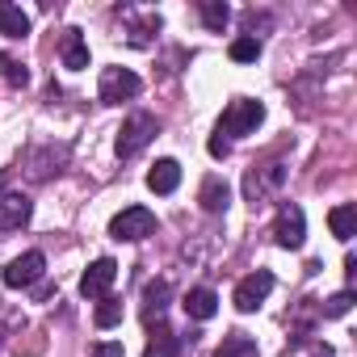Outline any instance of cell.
<instances>
[{
	"instance_id": "7",
	"label": "cell",
	"mask_w": 357,
	"mask_h": 357,
	"mask_svg": "<svg viewBox=\"0 0 357 357\" xmlns=\"http://www.w3.org/2000/svg\"><path fill=\"white\" fill-rule=\"evenodd\" d=\"M269 290H273V273L269 269H257V273H248L240 286H236V311H257L265 298H269Z\"/></svg>"
},
{
	"instance_id": "23",
	"label": "cell",
	"mask_w": 357,
	"mask_h": 357,
	"mask_svg": "<svg viewBox=\"0 0 357 357\" xmlns=\"http://www.w3.org/2000/svg\"><path fill=\"white\" fill-rule=\"evenodd\" d=\"M0 80H9V84H17V89H22V84L30 80V72H26L17 59H9L5 51H0Z\"/></svg>"
},
{
	"instance_id": "25",
	"label": "cell",
	"mask_w": 357,
	"mask_h": 357,
	"mask_svg": "<svg viewBox=\"0 0 357 357\" xmlns=\"http://www.w3.org/2000/svg\"><path fill=\"white\" fill-rule=\"evenodd\" d=\"M353 307V290H340V294H332V298H324V315L328 319H336V315H344Z\"/></svg>"
},
{
	"instance_id": "22",
	"label": "cell",
	"mask_w": 357,
	"mask_h": 357,
	"mask_svg": "<svg viewBox=\"0 0 357 357\" xmlns=\"http://www.w3.org/2000/svg\"><path fill=\"white\" fill-rule=\"evenodd\" d=\"M231 59H236V63H257V59H261V43H257L252 34L236 38V43H231Z\"/></svg>"
},
{
	"instance_id": "1",
	"label": "cell",
	"mask_w": 357,
	"mask_h": 357,
	"mask_svg": "<svg viewBox=\"0 0 357 357\" xmlns=\"http://www.w3.org/2000/svg\"><path fill=\"white\" fill-rule=\"evenodd\" d=\"M261 122H265V105H261V101H252V97H236V101L223 109V118H219V130H215V135H219V139H223V135H236V139H240V135H252Z\"/></svg>"
},
{
	"instance_id": "15",
	"label": "cell",
	"mask_w": 357,
	"mask_h": 357,
	"mask_svg": "<svg viewBox=\"0 0 357 357\" xmlns=\"http://www.w3.org/2000/svg\"><path fill=\"white\" fill-rule=\"evenodd\" d=\"M63 68H72V72H84L89 68V43L80 38V30H68L63 34Z\"/></svg>"
},
{
	"instance_id": "18",
	"label": "cell",
	"mask_w": 357,
	"mask_h": 357,
	"mask_svg": "<svg viewBox=\"0 0 357 357\" xmlns=\"http://www.w3.org/2000/svg\"><path fill=\"white\" fill-rule=\"evenodd\" d=\"M328 227H332V236H336V240H344V244H349V240H353V231H357V206H349V202H344V206H336V211L328 215Z\"/></svg>"
},
{
	"instance_id": "20",
	"label": "cell",
	"mask_w": 357,
	"mask_h": 357,
	"mask_svg": "<svg viewBox=\"0 0 357 357\" xmlns=\"http://www.w3.org/2000/svg\"><path fill=\"white\" fill-rule=\"evenodd\" d=\"M202 22H206V30L223 34V26L231 22V9L223 5V0H206V5H202Z\"/></svg>"
},
{
	"instance_id": "17",
	"label": "cell",
	"mask_w": 357,
	"mask_h": 357,
	"mask_svg": "<svg viewBox=\"0 0 357 357\" xmlns=\"http://www.w3.org/2000/svg\"><path fill=\"white\" fill-rule=\"evenodd\" d=\"M181 353V340H176V332L172 328H155V336L147 340V349H143V357H176Z\"/></svg>"
},
{
	"instance_id": "19",
	"label": "cell",
	"mask_w": 357,
	"mask_h": 357,
	"mask_svg": "<svg viewBox=\"0 0 357 357\" xmlns=\"http://www.w3.org/2000/svg\"><path fill=\"white\" fill-rule=\"evenodd\" d=\"M215 357H257V340L244 336V332H231V336H223Z\"/></svg>"
},
{
	"instance_id": "27",
	"label": "cell",
	"mask_w": 357,
	"mask_h": 357,
	"mask_svg": "<svg viewBox=\"0 0 357 357\" xmlns=\"http://www.w3.org/2000/svg\"><path fill=\"white\" fill-rule=\"evenodd\" d=\"M227 151H231V143H227V139H219V135H215V139H211V155H215V160H223V155H227Z\"/></svg>"
},
{
	"instance_id": "11",
	"label": "cell",
	"mask_w": 357,
	"mask_h": 357,
	"mask_svg": "<svg viewBox=\"0 0 357 357\" xmlns=\"http://www.w3.org/2000/svg\"><path fill=\"white\" fill-rule=\"evenodd\" d=\"M176 185H181V164L176 160H155L151 172H147V190L151 194H172Z\"/></svg>"
},
{
	"instance_id": "21",
	"label": "cell",
	"mask_w": 357,
	"mask_h": 357,
	"mask_svg": "<svg viewBox=\"0 0 357 357\" xmlns=\"http://www.w3.org/2000/svg\"><path fill=\"white\" fill-rule=\"evenodd\" d=\"M93 319H97V328H114V324H122V298H109V294H105V298L97 303V315H93Z\"/></svg>"
},
{
	"instance_id": "24",
	"label": "cell",
	"mask_w": 357,
	"mask_h": 357,
	"mask_svg": "<svg viewBox=\"0 0 357 357\" xmlns=\"http://www.w3.org/2000/svg\"><path fill=\"white\" fill-rule=\"evenodd\" d=\"M155 30H160V13H147L143 22H135V26H130V43H139V47H143V43H147V34H155Z\"/></svg>"
},
{
	"instance_id": "6",
	"label": "cell",
	"mask_w": 357,
	"mask_h": 357,
	"mask_svg": "<svg viewBox=\"0 0 357 357\" xmlns=\"http://www.w3.org/2000/svg\"><path fill=\"white\" fill-rule=\"evenodd\" d=\"M273 240L282 248H303V240H307V215H303L298 202H282V211L273 219Z\"/></svg>"
},
{
	"instance_id": "2",
	"label": "cell",
	"mask_w": 357,
	"mask_h": 357,
	"mask_svg": "<svg viewBox=\"0 0 357 357\" xmlns=\"http://www.w3.org/2000/svg\"><path fill=\"white\" fill-rule=\"evenodd\" d=\"M155 130H160V122H155L151 114H130V118L122 122V130H118V155H122V160L139 155V151L155 139Z\"/></svg>"
},
{
	"instance_id": "13",
	"label": "cell",
	"mask_w": 357,
	"mask_h": 357,
	"mask_svg": "<svg viewBox=\"0 0 357 357\" xmlns=\"http://www.w3.org/2000/svg\"><path fill=\"white\" fill-rule=\"evenodd\" d=\"M198 202H202V211L219 215V211H227V202H231V185L223 181V176H206V181H202V194H198Z\"/></svg>"
},
{
	"instance_id": "12",
	"label": "cell",
	"mask_w": 357,
	"mask_h": 357,
	"mask_svg": "<svg viewBox=\"0 0 357 357\" xmlns=\"http://www.w3.org/2000/svg\"><path fill=\"white\" fill-rule=\"evenodd\" d=\"M181 307H185L190 319H211V315L219 311V294H215L211 286H194V290L181 298Z\"/></svg>"
},
{
	"instance_id": "5",
	"label": "cell",
	"mask_w": 357,
	"mask_h": 357,
	"mask_svg": "<svg viewBox=\"0 0 357 357\" xmlns=\"http://www.w3.org/2000/svg\"><path fill=\"white\" fill-rule=\"evenodd\" d=\"M139 93H143V80L130 68H105L101 72V101L105 105H122V101H130Z\"/></svg>"
},
{
	"instance_id": "16",
	"label": "cell",
	"mask_w": 357,
	"mask_h": 357,
	"mask_svg": "<svg viewBox=\"0 0 357 357\" xmlns=\"http://www.w3.org/2000/svg\"><path fill=\"white\" fill-rule=\"evenodd\" d=\"M168 298H172V286H168L164 278L147 282V286H143V315H147V319H151V315H164Z\"/></svg>"
},
{
	"instance_id": "4",
	"label": "cell",
	"mask_w": 357,
	"mask_h": 357,
	"mask_svg": "<svg viewBox=\"0 0 357 357\" xmlns=\"http://www.w3.org/2000/svg\"><path fill=\"white\" fill-rule=\"evenodd\" d=\"M43 273H47V257L34 248V252H22V257H13V261L5 265V273H0V282H5L9 290H26V286H34Z\"/></svg>"
},
{
	"instance_id": "10",
	"label": "cell",
	"mask_w": 357,
	"mask_h": 357,
	"mask_svg": "<svg viewBox=\"0 0 357 357\" xmlns=\"http://www.w3.org/2000/svg\"><path fill=\"white\" fill-rule=\"evenodd\" d=\"M34 215V202L22 198V194H9V198H0V231H13V227H26Z\"/></svg>"
},
{
	"instance_id": "26",
	"label": "cell",
	"mask_w": 357,
	"mask_h": 357,
	"mask_svg": "<svg viewBox=\"0 0 357 357\" xmlns=\"http://www.w3.org/2000/svg\"><path fill=\"white\" fill-rule=\"evenodd\" d=\"M93 357H122V344L109 340V344H93Z\"/></svg>"
},
{
	"instance_id": "14",
	"label": "cell",
	"mask_w": 357,
	"mask_h": 357,
	"mask_svg": "<svg viewBox=\"0 0 357 357\" xmlns=\"http://www.w3.org/2000/svg\"><path fill=\"white\" fill-rule=\"evenodd\" d=\"M0 34L5 38H26L30 34V13H22L17 5L0 0Z\"/></svg>"
},
{
	"instance_id": "8",
	"label": "cell",
	"mask_w": 357,
	"mask_h": 357,
	"mask_svg": "<svg viewBox=\"0 0 357 357\" xmlns=\"http://www.w3.org/2000/svg\"><path fill=\"white\" fill-rule=\"evenodd\" d=\"M114 278H118V265H114L109 257H101V261H93V265L84 269V278H80V294H84V298H105L109 286H114Z\"/></svg>"
},
{
	"instance_id": "9",
	"label": "cell",
	"mask_w": 357,
	"mask_h": 357,
	"mask_svg": "<svg viewBox=\"0 0 357 357\" xmlns=\"http://www.w3.org/2000/svg\"><path fill=\"white\" fill-rule=\"evenodd\" d=\"M282 181H286V168H282V164H265V168L248 172V181H244V190H248L252 206H261V202H265V194H269V190H278Z\"/></svg>"
},
{
	"instance_id": "3",
	"label": "cell",
	"mask_w": 357,
	"mask_h": 357,
	"mask_svg": "<svg viewBox=\"0 0 357 357\" xmlns=\"http://www.w3.org/2000/svg\"><path fill=\"white\" fill-rule=\"evenodd\" d=\"M151 231H155V215H151L147 206H126L122 215L109 219V236H114V240H126V244H139V240H147Z\"/></svg>"
}]
</instances>
